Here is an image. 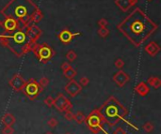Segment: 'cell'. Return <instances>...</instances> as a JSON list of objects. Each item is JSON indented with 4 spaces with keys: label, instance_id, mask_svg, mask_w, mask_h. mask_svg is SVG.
Wrapping results in <instances>:
<instances>
[{
    "label": "cell",
    "instance_id": "6da1fadb",
    "mask_svg": "<svg viewBox=\"0 0 161 134\" xmlns=\"http://www.w3.org/2000/svg\"><path fill=\"white\" fill-rule=\"evenodd\" d=\"M118 28L135 46H139L157 29V25L137 9L121 22Z\"/></svg>",
    "mask_w": 161,
    "mask_h": 134
},
{
    "label": "cell",
    "instance_id": "7a4b0ae2",
    "mask_svg": "<svg viewBox=\"0 0 161 134\" xmlns=\"http://www.w3.org/2000/svg\"><path fill=\"white\" fill-rule=\"evenodd\" d=\"M102 114L104 124L114 127L127 114L126 108L121 104L114 97H110L98 109Z\"/></svg>",
    "mask_w": 161,
    "mask_h": 134
},
{
    "label": "cell",
    "instance_id": "3957f363",
    "mask_svg": "<svg viewBox=\"0 0 161 134\" xmlns=\"http://www.w3.org/2000/svg\"><path fill=\"white\" fill-rule=\"evenodd\" d=\"M5 10H10V14H13L11 16L24 21L31 17L30 14H33L38 9L30 0H12Z\"/></svg>",
    "mask_w": 161,
    "mask_h": 134
},
{
    "label": "cell",
    "instance_id": "277c9868",
    "mask_svg": "<svg viewBox=\"0 0 161 134\" xmlns=\"http://www.w3.org/2000/svg\"><path fill=\"white\" fill-rule=\"evenodd\" d=\"M84 123L87 125L89 130H91L93 134H98L100 131H104L106 134H107L105 130L103 129L104 125V120H103L102 114L98 109L93 110L89 116L85 118Z\"/></svg>",
    "mask_w": 161,
    "mask_h": 134
},
{
    "label": "cell",
    "instance_id": "5b68a950",
    "mask_svg": "<svg viewBox=\"0 0 161 134\" xmlns=\"http://www.w3.org/2000/svg\"><path fill=\"white\" fill-rule=\"evenodd\" d=\"M24 93L28 96L30 99H35L37 96L42 91V88L39 85L38 82L34 79H30L29 81L25 82V86L23 88Z\"/></svg>",
    "mask_w": 161,
    "mask_h": 134
},
{
    "label": "cell",
    "instance_id": "8992f818",
    "mask_svg": "<svg viewBox=\"0 0 161 134\" xmlns=\"http://www.w3.org/2000/svg\"><path fill=\"white\" fill-rule=\"evenodd\" d=\"M72 103L71 101L64 96L63 94L60 93L57 96V98L54 101V107L60 113H65L72 109Z\"/></svg>",
    "mask_w": 161,
    "mask_h": 134
},
{
    "label": "cell",
    "instance_id": "52a82bcc",
    "mask_svg": "<svg viewBox=\"0 0 161 134\" xmlns=\"http://www.w3.org/2000/svg\"><path fill=\"white\" fill-rule=\"evenodd\" d=\"M35 54L39 57V59L42 62H47L53 55V51L46 44H42L41 46H38L35 49Z\"/></svg>",
    "mask_w": 161,
    "mask_h": 134
},
{
    "label": "cell",
    "instance_id": "ba28073f",
    "mask_svg": "<svg viewBox=\"0 0 161 134\" xmlns=\"http://www.w3.org/2000/svg\"><path fill=\"white\" fill-rule=\"evenodd\" d=\"M64 89H65L66 93L70 96V97L75 98L76 96L81 92L82 86L79 85V82H77L75 80L71 79L70 82L65 85V87H64Z\"/></svg>",
    "mask_w": 161,
    "mask_h": 134
},
{
    "label": "cell",
    "instance_id": "9c48e42d",
    "mask_svg": "<svg viewBox=\"0 0 161 134\" xmlns=\"http://www.w3.org/2000/svg\"><path fill=\"white\" fill-rule=\"evenodd\" d=\"M25 81L24 80V78L22 77V76L19 75V74L14 75L13 77L10 80V82H9L10 86L13 89V90H15L16 92L22 91L24 86H25Z\"/></svg>",
    "mask_w": 161,
    "mask_h": 134
},
{
    "label": "cell",
    "instance_id": "30bf717a",
    "mask_svg": "<svg viewBox=\"0 0 161 134\" xmlns=\"http://www.w3.org/2000/svg\"><path fill=\"white\" fill-rule=\"evenodd\" d=\"M113 81L119 87H123L129 81V75L123 71H119L113 76Z\"/></svg>",
    "mask_w": 161,
    "mask_h": 134
},
{
    "label": "cell",
    "instance_id": "8fae6325",
    "mask_svg": "<svg viewBox=\"0 0 161 134\" xmlns=\"http://www.w3.org/2000/svg\"><path fill=\"white\" fill-rule=\"evenodd\" d=\"M79 35H80V33H72V32H70L69 30L64 29L63 31H61L60 33L59 39L63 43H69L71 40H73L74 37L79 36Z\"/></svg>",
    "mask_w": 161,
    "mask_h": 134
},
{
    "label": "cell",
    "instance_id": "7c38bea8",
    "mask_svg": "<svg viewBox=\"0 0 161 134\" xmlns=\"http://www.w3.org/2000/svg\"><path fill=\"white\" fill-rule=\"evenodd\" d=\"M137 3V0H115V4L124 11L129 10Z\"/></svg>",
    "mask_w": 161,
    "mask_h": 134
},
{
    "label": "cell",
    "instance_id": "4fadbf2b",
    "mask_svg": "<svg viewBox=\"0 0 161 134\" xmlns=\"http://www.w3.org/2000/svg\"><path fill=\"white\" fill-rule=\"evenodd\" d=\"M135 90H136V93L139 94V96H141V97H146L150 92V88L146 82H139V84L136 85Z\"/></svg>",
    "mask_w": 161,
    "mask_h": 134
},
{
    "label": "cell",
    "instance_id": "5bb4252c",
    "mask_svg": "<svg viewBox=\"0 0 161 134\" xmlns=\"http://www.w3.org/2000/svg\"><path fill=\"white\" fill-rule=\"evenodd\" d=\"M144 50L150 56H156L159 53L160 47L158 46V44L156 43V42H150L145 46Z\"/></svg>",
    "mask_w": 161,
    "mask_h": 134
},
{
    "label": "cell",
    "instance_id": "9a60e30c",
    "mask_svg": "<svg viewBox=\"0 0 161 134\" xmlns=\"http://www.w3.org/2000/svg\"><path fill=\"white\" fill-rule=\"evenodd\" d=\"M17 21L14 20L12 17H8L7 19L5 20V22L3 23V27L5 28L6 31L8 32H11L17 28Z\"/></svg>",
    "mask_w": 161,
    "mask_h": 134
},
{
    "label": "cell",
    "instance_id": "2e32d148",
    "mask_svg": "<svg viewBox=\"0 0 161 134\" xmlns=\"http://www.w3.org/2000/svg\"><path fill=\"white\" fill-rule=\"evenodd\" d=\"M1 122L5 126H12L15 123V117L12 113H6L3 116V117L1 118Z\"/></svg>",
    "mask_w": 161,
    "mask_h": 134
},
{
    "label": "cell",
    "instance_id": "e0dca14e",
    "mask_svg": "<svg viewBox=\"0 0 161 134\" xmlns=\"http://www.w3.org/2000/svg\"><path fill=\"white\" fill-rule=\"evenodd\" d=\"M8 37L11 38V39L14 40V42L17 43V44L24 43L25 41V38H27V36H25V34L24 33L23 31H18L13 36H8Z\"/></svg>",
    "mask_w": 161,
    "mask_h": 134
},
{
    "label": "cell",
    "instance_id": "ac0fdd59",
    "mask_svg": "<svg viewBox=\"0 0 161 134\" xmlns=\"http://www.w3.org/2000/svg\"><path fill=\"white\" fill-rule=\"evenodd\" d=\"M147 84L149 85L151 87L154 88V89H158L161 86V81H160L159 78L154 77V76H152V77H150L149 79H148Z\"/></svg>",
    "mask_w": 161,
    "mask_h": 134
},
{
    "label": "cell",
    "instance_id": "d6986e66",
    "mask_svg": "<svg viewBox=\"0 0 161 134\" xmlns=\"http://www.w3.org/2000/svg\"><path fill=\"white\" fill-rule=\"evenodd\" d=\"M63 75L65 76L66 78H68V79L71 80V79H73L74 77H75L76 71L73 68V67H70V68H68L67 69H65V71H63Z\"/></svg>",
    "mask_w": 161,
    "mask_h": 134
},
{
    "label": "cell",
    "instance_id": "ffe728a7",
    "mask_svg": "<svg viewBox=\"0 0 161 134\" xmlns=\"http://www.w3.org/2000/svg\"><path fill=\"white\" fill-rule=\"evenodd\" d=\"M85 118H86V116H84V113H83L82 112H77V113L75 114V119H74V120H75V122H76L77 124L80 125V124L84 123Z\"/></svg>",
    "mask_w": 161,
    "mask_h": 134
},
{
    "label": "cell",
    "instance_id": "44dd1931",
    "mask_svg": "<svg viewBox=\"0 0 161 134\" xmlns=\"http://www.w3.org/2000/svg\"><path fill=\"white\" fill-rule=\"evenodd\" d=\"M42 12L39 10H36L34 11V13L32 14V16H31L32 21H33L34 23L40 22V21L42 20Z\"/></svg>",
    "mask_w": 161,
    "mask_h": 134
},
{
    "label": "cell",
    "instance_id": "7402d4cb",
    "mask_svg": "<svg viewBox=\"0 0 161 134\" xmlns=\"http://www.w3.org/2000/svg\"><path fill=\"white\" fill-rule=\"evenodd\" d=\"M143 130L147 133H151L154 130V125L152 122H146L143 125Z\"/></svg>",
    "mask_w": 161,
    "mask_h": 134
},
{
    "label": "cell",
    "instance_id": "603a6c76",
    "mask_svg": "<svg viewBox=\"0 0 161 134\" xmlns=\"http://www.w3.org/2000/svg\"><path fill=\"white\" fill-rule=\"evenodd\" d=\"M47 125L51 127V129H55V127H57V125H59V120H57L56 117H51L47 121Z\"/></svg>",
    "mask_w": 161,
    "mask_h": 134
},
{
    "label": "cell",
    "instance_id": "cb8c5ba5",
    "mask_svg": "<svg viewBox=\"0 0 161 134\" xmlns=\"http://www.w3.org/2000/svg\"><path fill=\"white\" fill-rule=\"evenodd\" d=\"M66 58L68 61L70 62H73L76 59V54L74 52L73 50H71V51H68V53L66 54Z\"/></svg>",
    "mask_w": 161,
    "mask_h": 134
},
{
    "label": "cell",
    "instance_id": "d4e9b609",
    "mask_svg": "<svg viewBox=\"0 0 161 134\" xmlns=\"http://www.w3.org/2000/svg\"><path fill=\"white\" fill-rule=\"evenodd\" d=\"M54 101H55V99L52 97V96H48V97L44 99V104H45L47 107L51 108L54 106Z\"/></svg>",
    "mask_w": 161,
    "mask_h": 134
},
{
    "label": "cell",
    "instance_id": "484cf974",
    "mask_svg": "<svg viewBox=\"0 0 161 134\" xmlns=\"http://www.w3.org/2000/svg\"><path fill=\"white\" fill-rule=\"evenodd\" d=\"M38 84H39V85H40L41 88H44L49 85V79L46 78V77H42V79H40V81L38 82Z\"/></svg>",
    "mask_w": 161,
    "mask_h": 134
},
{
    "label": "cell",
    "instance_id": "4316f807",
    "mask_svg": "<svg viewBox=\"0 0 161 134\" xmlns=\"http://www.w3.org/2000/svg\"><path fill=\"white\" fill-rule=\"evenodd\" d=\"M109 34V30L107 27H100L98 30V35L102 38H106Z\"/></svg>",
    "mask_w": 161,
    "mask_h": 134
},
{
    "label": "cell",
    "instance_id": "83f0119b",
    "mask_svg": "<svg viewBox=\"0 0 161 134\" xmlns=\"http://www.w3.org/2000/svg\"><path fill=\"white\" fill-rule=\"evenodd\" d=\"M14 129L12 126H5V127L2 130V134H13Z\"/></svg>",
    "mask_w": 161,
    "mask_h": 134
},
{
    "label": "cell",
    "instance_id": "f1b7e54d",
    "mask_svg": "<svg viewBox=\"0 0 161 134\" xmlns=\"http://www.w3.org/2000/svg\"><path fill=\"white\" fill-rule=\"evenodd\" d=\"M64 117L67 121H73L75 119V113H72V111H67L65 112V114H64Z\"/></svg>",
    "mask_w": 161,
    "mask_h": 134
},
{
    "label": "cell",
    "instance_id": "f546056e",
    "mask_svg": "<svg viewBox=\"0 0 161 134\" xmlns=\"http://www.w3.org/2000/svg\"><path fill=\"white\" fill-rule=\"evenodd\" d=\"M114 65H115V67L117 68H119V69H121V68H124V60H123V59L118 58L117 60L115 61Z\"/></svg>",
    "mask_w": 161,
    "mask_h": 134
},
{
    "label": "cell",
    "instance_id": "4dcf8cb0",
    "mask_svg": "<svg viewBox=\"0 0 161 134\" xmlns=\"http://www.w3.org/2000/svg\"><path fill=\"white\" fill-rule=\"evenodd\" d=\"M89 78L86 77V76H83V77H81L79 80V85L81 86H87L89 85Z\"/></svg>",
    "mask_w": 161,
    "mask_h": 134
},
{
    "label": "cell",
    "instance_id": "1f68e13d",
    "mask_svg": "<svg viewBox=\"0 0 161 134\" xmlns=\"http://www.w3.org/2000/svg\"><path fill=\"white\" fill-rule=\"evenodd\" d=\"M107 24L108 23L106 19H101V20H99V22H98V24H99L100 27H107Z\"/></svg>",
    "mask_w": 161,
    "mask_h": 134
},
{
    "label": "cell",
    "instance_id": "d6a6232c",
    "mask_svg": "<svg viewBox=\"0 0 161 134\" xmlns=\"http://www.w3.org/2000/svg\"><path fill=\"white\" fill-rule=\"evenodd\" d=\"M112 134H126V132H125V130H124V129H121V127H117L114 131H113V133Z\"/></svg>",
    "mask_w": 161,
    "mask_h": 134
},
{
    "label": "cell",
    "instance_id": "836d02e7",
    "mask_svg": "<svg viewBox=\"0 0 161 134\" xmlns=\"http://www.w3.org/2000/svg\"><path fill=\"white\" fill-rule=\"evenodd\" d=\"M71 66H70V64L68 63V62H64L62 65H61V69H62V71H65V69H67L68 68H70Z\"/></svg>",
    "mask_w": 161,
    "mask_h": 134
},
{
    "label": "cell",
    "instance_id": "e575fe53",
    "mask_svg": "<svg viewBox=\"0 0 161 134\" xmlns=\"http://www.w3.org/2000/svg\"><path fill=\"white\" fill-rule=\"evenodd\" d=\"M3 27V22L0 20V27Z\"/></svg>",
    "mask_w": 161,
    "mask_h": 134
},
{
    "label": "cell",
    "instance_id": "d590c367",
    "mask_svg": "<svg viewBox=\"0 0 161 134\" xmlns=\"http://www.w3.org/2000/svg\"><path fill=\"white\" fill-rule=\"evenodd\" d=\"M44 134H54L53 132H51V131H48V132H46V133H44Z\"/></svg>",
    "mask_w": 161,
    "mask_h": 134
},
{
    "label": "cell",
    "instance_id": "8d00e7d4",
    "mask_svg": "<svg viewBox=\"0 0 161 134\" xmlns=\"http://www.w3.org/2000/svg\"><path fill=\"white\" fill-rule=\"evenodd\" d=\"M65 134H72V133H69V132H66Z\"/></svg>",
    "mask_w": 161,
    "mask_h": 134
}]
</instances>
